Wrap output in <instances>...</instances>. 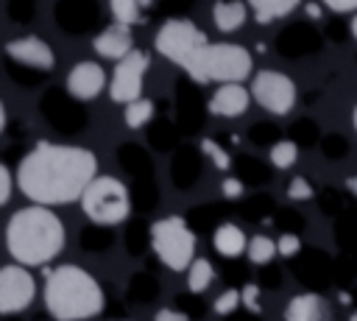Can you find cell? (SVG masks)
Instances as JSON below:
<instances>
[{
	"label": "cell",
	"mask_w": 357,
	"mask_h": 321,
	"mask_svg": "<svg viewBox=\"0 0 357 321\" xmlns=\"http://www.w3.org/2000/svg\"><path fill=\"white\" fill-rule=\"evenodd\" d=\"M240 304H243V290H237V288H229V290H223V293L215 299L212 310H215L218 315H231V313H234Z\"/></svg>",
	"instance_id": "cb8c5ba5"
},
{
	"label": "cell",
	"mask_w": 357,
	"mask_h": 321,
	"mask_svg": "<svg viewBox=\"0 0 357 321\" xmlns=\"http://www.w3.org/2000/svg\"><path fill=\"white\" fill-rule=\"evenodd\" d=\"M276 254H279V248H276V243L268 234H254L248 240V260L254 265H268Z\"/></svg>",
	"instance_id": "ffe728a7"
},
{
	"label": "cell",
	"mask_w": 357,
	"mask_h": 321,
	"mask_svg": "<svg viewBox=\"0 0 357 321\" xmlns=\"http://www.w3.org/2000/svg\"><path fill=\"white\" fill-rule=\"evenodd\" d=\"M36 293V282L33 276L25 271V265H6L0 271V313L3 315H14L22 313Z\"/></svg>",
	"instance_id": "30bf717a"
},
{
	"label": "cell",
	"mask_w": 357,
	"mask_h": 321,
	"mask_svg": "<svg viewBox=\"0 0 357 321\" xmlns=\"http://www.w3.org/2000/svg\"><path fill=\"white\" fill-rule=\"evenodd\" d=\"M296 156H298V148H296V142H290V140H279L273 148H271V162L276 165V167H293L296 165Z\"/></svg>",
	"instance_id": "603a6c76"
},
{
	"label": "cell",
	"mask_w": 357,
	"mask_h": 321,
	"mask_svg": "<svg viewBox=\"0 0 357 321\" xmlns=\"http://www.w3.org/2000/svg\"><path fill=\"white\" fill-rule=\"evenodd\" d=\"M245 14H248V8L240 0H218L212 6V20H215L218 31H223V33L237 31L245 22Z\"/></svg>",
	"instance_id": "2e32d148"
},
{
	"label": "cell",
	"mask_w": 357,
	"mask_h": 321,
	"mask_svg": "<svg viewBox=\"0 0 357 321\" xmlns=\"http://www.w3.org/2000/svg\"><path fill=\"white\" fill-rule=\"evenodd\" d=\"M206 42H209L206 33L190 20H167V22H162V28L153 36L156 53H162L167 61L178 64L181 70Z\"/></svg>",
	"instance_id": "52a82bcc"
},
{
	"label": "cell",
	"mask_w": 357,
	"mask_h": 321,
	"mask_svg": "<svg viewBox=\"0 0 357 321\" xmlns=\"http://www.w3.org/2000/svg\"><path fill=\"white\" fill-rule=\"evenodd\" d=\"M251 98L271 114H287L296 106V84L279 70H259L251 81Z\"/></svg>",
	"instance_id": "ba28073f"
},
{
	"label": "cell",
	"mask_w": 357,
	"mask_h": 321,
	"mask_svg": "<svg viewBox=\"0 0 357 321\" xmlns=\"http://www.w3.org/2000/svg\"><path fill=\"white\" fill-rule=\"evenodd\" d=\"M287 198H290V201H310V198H312V187H310V181L301 179V176L290 179V184H287Z\"/></svg>",
	"instance_id": "484cf974"
},
{
	"label": "cell",
	"mask_w": 357,
	"mask_h": 321,
	"mask_svg": "<svg viewBox=\"0 0 357 321\" xmlns=\"http://www.w3.org/2000/svg\"><path fill=\"white\" fill-rule=\"evenodd\" d=\"M201 151L209 156V162H212L218 170H229V165H231V162H229V154H226L215 140H201Z\"/></svg>",
	"instance_id": "d4e9b609"
},
{
	"label": "cell",
	"mask_w": 357,
	"mask_h": 321,
	"mask_svg": "<svg viewBox=\"0 0 357 321\" xmlns=\"http://www.w3.org/2000/svg\"><path fill=\"white\" fill-rule=\"evenodd\" d=\"M98 179V159L89 148L39 142L17 167L20 190L39 207H59L81 201L86 187Z\"/></svg>",
	"instance_id": "6da1fadb"
},
{
	"label": "cell",
	"mask_w": 357,
	"mask_h": 321,
	"mask_svg": "<svg viewBox=\"0 0 357 321\" xmlns=\"http://www.w3.org/2000/svg\"><path fill=\"white\" fill-rule=\"evenodd\" d=\"M346 187H349V193L357 195V176H349V179H346Z\"/></svg>",
	"instance_id": "d6a6232c"
},
{
	"label": "cell",
	"mask_w": 357,
	"mask_h": 321,
	"mask_svg": "<svg viewBox=\"0 0 357 321\" xmlns=\"http://www.w3.org/2000/svg\"><path fill=\"white\" fill-rule=\"evenodd\" d=\"M220 193H223V198H240L243 195V181L229 176V179L220 181Z\"/></svg>",
	"instance_id": "f546056e"
},
{
	"label": "cell",
	"mask_w": 357,
	"mask_h": 321,
	"mask_svg": "<svg viewBox=\"0 0 357 321\" xmlns=\"http://www.w3.org/2000/svg\"><path fill=\"white\" fill-rule=\"evenodd\" d=\"M151 246L170 271H187L195 262V234L178 215L162 218L151 226Z\"/></svg>",
	"instance_id": "8992f818"
},
{
	"label": "cell",
	"mask_w": 357,
	"mask_h": 321,
	"mask_svg": "<svg viewBox=\"0 0 357 321\" xmlns=\"http://www.w3.org/2000/svg\"><path fill=\"white\" fill-rule=\"evenodd\" d=\"M212 243H215V251L223 257H240L245 251V234L234 223H220L212 234Z\"/></svg>",
	"instance_id": "e0dca14e"
},
{
	"label": "cell",
	"mask_w": 357,
	"mask_h": 321,
	"mask_svg": "<svg viewBox=\"0 0 357 321\" xmlns=\"http://www.w3.org/2000/svg\"><path fill=\"white\" fill-rule=\"evenodd\" d=\"M332 11H357V0H321Z\"/></svg>",
	"instance_id": "4dcf8cb0"
},
{
	"label": "cell",
	"mask_w": 357,
	"mask_h": 321,
	"mask_svg": "<svg viewBox=\"0 0 357 321\" xmlns=\"http://www.w3.org/2000/svg\"><path fill=\"white\" fill-rule=\"evenodd\" d=\"M6 53H8L14 61L28 64V67H36V70H50V67L56 64L50 45H45L39 36H20V39H11V42L6 45Z\"/></svg>",
	"instance_id": "8fae6325"
},
{
	"label": "cell",
	"mask_w": 357,
	"mask_h": 321,
	"mask_svg": "<svg viewBox=\"0 0 357 321\" xmlns=\"http://www.w3.org/2000/svg\"><path fill=\"white\" fill-rule=\"evenodd\" d=\"M307 14H310V17H318V14H321V8H318V6H307Z\"/></svg>",
	"instance_id": "836d02e7"
},
{
	"label": "cell",
	"mask_w": 357,
	"mask_h": 321,
	"mask_svg": "<svg viewBox=\"0 0 357 321\" xmlns=\"http://www.w3.org/2000/svg\"><path fill=\"white\" fill-rule=\"evenodd\" d=\"M251 92L243 84H220L209 98V112L220 117H237L248 109Z\"/></svg>",
	"instance_id": "5bb4252c"
},
{
	"label": "cell",
	"mask_w": 357,
	"mask_h": 321,
	"mask_svg": "<svg viewBox=\"0 0 357 321\" xmlns=\"http://www.w3.org/2000/svg\"><path fill=\"white\" fill-rule=\"evenodd\" d=\"M351 33H354V39H357V14H354V20H351Z\"/></svg>",
	"instance_id": "e575fe53"
},
{
	"label": "cell",
	"mask_w": 357,
	"mask_h": 321,
	"mask_svg": "<svg viewBox=\"0 0 357 321\" xmlns=\"http://www.w3.org/2000/svg\"><path fill=\"white\" fill-rule=\"evenodd\" d=\"M298 3H301V0H248V8H251V14H254L257 22L268 25V22H273V20L284 17V14H290Z\"/></svg>",
	"instance_id": "ac0fdd59"
},
{
	"label": "cell",
	"mask_w": 357,
	"mask_h": 321,
	"mask_svg": "<svg viewBox=\"0 0 357 321\" xmlns=\"http://www.w3.org/2000/svg\"><path fill=\"white\" fill-rule=\"evenodd\" d=\"M81 209L84 215L98 223V226H114L120 221L128 218L131 212V198H128V190L120 179H112V176H98L86 193L81 195Z\"/></svg>",
	"instance_id": "5b68a950"
},
{
	"label": "cell",
	"mask_w": 357,
	"mask_h": 321,
	"mask_svg": "<svg viewBox=\"0 0 357 321\" xmlns=\"http://www.w3.org/2000/svg\"><path fill=\"white\" fill-rule=\"evenodd\" d=\"M151 114H153V103H151L148 98H139V100H134V103L126 106L123 120H126L128 128H142V126L151 120Z\"/></svg>",
	"instance_id": "44dd1931"
},
{
	"label": "cell",
	"mask_w": 357,
	"mask_h": 321,
	"mask_svg": "<svg viewBox=\"0 0 357 321\" xmlns=\"http://www.w3.org/2000/svg\"><path fill=\"white\" fill-rule=\"evenodd\" d=\"M349 321H357V310H354V313H351V315H349Z\"/></svg>",
	"instance_id": "8d00e7d4"
},
{
	"label": "cell",
	"mask_w": 357,
	"mask_h": 321,
	"mask_svg": "<svg viewBox=\"0 0 357 321\" xmlns=\"http://www.w3.org/2000/svg\"><path fill=\"white\" fill-rule=\"evenodd\" d=\"M284 321H332V310L318 293H296L284 304Z\"/></svg>",
	"instance_id": "4fadbf2b"
},
{
	"label": "cell",
	"mask_w": 357,
	"mask_h": 321,
	"mask_svg": "<svg viewBox=\"0 0 357 321\" xmlns=\"http://www.w3.org/2000/svg\"><path fill=\"white\" fill-rule=\"evenodd\" d=\"M215 279V268L206 257H195V262L187 268V288L190 293H204Z\"/></svg>",
	"instance_id": "d6986e66"
},
{
	"label": "cell",
	"mask_w": 357,
	"mask_h": 321,
	"mask_svg": "<svg viewBox=\"0 0 357 321\" xmlns=\"http://www.w3.org/2000/svg\"><path fill=\"white\" fill-rule=\"evenodd\" d=\"M240 290H243V307L251 310V313H259L262 310V304H259V288L257 285H245Z\"/></svg>",
	"instance_id": "4316f807"
},
{
	"label": "cell",
	"mask_w": 357,
	"mask_h": 321,
	"mask_svg": "<svg viewBox=\"0 0 357 321\" xmlns=\"http://www.w3.org/2000/svg\"><path fill=\"white\" fill-rule=\"evenodd\" d=\"M11 187H14L11 170H8V167H0V204H8V198H11Z\"/></svg>",
	"instance_id": "f1b7e54d"
},
{
	"label": "cell",
	"mask_w": 357,
	"mask_h": 321,
	"mask_svg": "<svg viewBox=\"0 0 357 321\" xmlns=\"http://www.w3.org/2000/svg\"><path fill=\"white\" fill-rule=\"evenodd\" d=\"M92 47H95L98 56H103V59H117V61H120V59H126V56L134 50V47H131V28L114 22V25L103 28V31L95 36Z\"/></svg>",
	"instance_id": "9a60e30c"
},
{
	"label": "cell",
	"mask_w": 357,
	"mask_h": 321,
	"mask_svg": "<svg viewBox=\"0 0 357 321\" xmlns=\"http://www.w3.org/2000/svg\"><path fill=\"white\" fill-rule=\"evenodd\" d=\"M184 73L198 84H237L245 75H251V53L234 42H206L184 64Z\"/></svg>",
	"instance_id": "277c9868"
},
{
	"label": "cell",
	"mask_w": 357,
	"mask_h": 321,
	"mask_svg": "<svg viewBox=\"0 0 357 321\" xmlns=\"http://www.w3.org/2000/svg\"><path fill=\"white\" fill-rule=\"evenodd\" d=\"M351 126H354V131H357V106H354V114H351Z\"/></svg>",
	"instance_id": "d590c367"
},
{
	"label": "cell",
	"mask_w": 357,
	"mask_h": 321,
	"mask_svg": "<svg viewBox=\"0 0 357 321\" xmlns=\"http://www.w3.org/2000/svg\"><path fill=\"white\" fill-rule=\"evenodd\" d=\"M153 321H190V318L181 310H159Z\"/></svg>",
	"instance_id": "1f68e13d"
},
{
	"label": "cell",
	"mask_w": 357,
	"mask_h": 321,
	"mask_svg": "<svg viewBox=\"0 0 357 321\" xmlns=\"http://www.w3.org/2000/svg\"><path fill=\"white\" fill-rule=\"evenodd\" d=\"M103 87H106V73L98 61H81L67 75V89L81 100H92L95 95H100Z\"/></svg>",
	"instance_id": "7c38bea8"
},
{
	"label": "cell",
	"mask_w": 357,
	"mask_h": 321,
	"mask_svg": "<svg viewBox=\"0 0 357 321\" xmlns=\"http://www.w3.org/2000/svg\"><path fill=\"white\" fill-rule=\"evenodd\" d=\"M276 248H279L282 257H293L301 248V240H298V234H282L279 243H276Z\"/></svg>",
	"instance_id": "83f0119b"
},
{
	"label": "cell",
	"mask_w": 357,
	"mask_h": 321,
	"mask_svg": "<svg viewBox=\"0 0 357 321\" xmlns=\"http://www.w3.org/2000/svg\"><path fill=\"white\" fill-rule=\"evenodd\" d=\"M151 59L148 53L142 50H131L126 59L117 61L114 73H112V81H109V95L114 103H134L142 98V75L148 70Z\"/></svg>",
	"instance_id": "9c48e42d"
},
{
	"label": "cell",
	"mask_w": 357,
	"mask_h": 321,
	"mask_svg": "<svg viewBox=\"0 0 357 321\" xmlns=\"http://www.w3.org/2000/svg\"><path fill=\"white\" fill-rule=\"evenodd\" d=\"M45 307L56 321H84L103 310V290L89 271L59 265L47 274Z\"/></svg>",
	"instance_id": "3957f363"
},
{
	"label": "cell",
	"mask_w": 357,
	"mask_h": 321,
	"mask_svg": "<svg viewBox=\"0 0 357 321\" xmlns=\"http://www.w3.org/2000/svg\"><path fill=\"white\" fill-rule=\"evenodd\" d=\"M109 8L114 14V22L120 25H134L139 20V3L137 0H109Z\"/></svg>",
	"instance_id": "7402d4cb"
},
{
	"label": "cell",
	"mask_w": 357,
	"mask_h": 321,
	"mask_svg": "<svg viewBox=\"0 0 357 321\" xmlns=\"http://www.w3.org/2000/svg\"><path fill=\"white\" fill-rule=\"evenodd\" d=\"M6 246L17 265H45L64 246V226L50 207H22L8 218Z\"/></svg>",
	"instance_id": "7a4b0ae2"
}]
</instances>
